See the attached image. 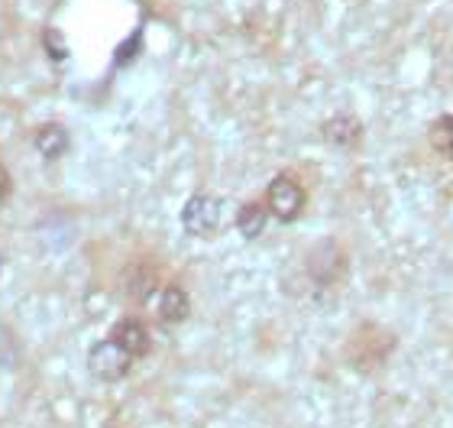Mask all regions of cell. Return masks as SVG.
I'll return each instance as SVG.
<instances>
[{
    "label": "cell",
    "instance_id": "cell-1",
    "mask_svg": "<svg viewBox=\"0 0 453 428\" xmlns=\"http://www.w3.org/2000/svg\"><path fill=\"white\" fill-rule=\"evenodd\" d=\"M220 228H224V201L218 195H191L181 208V230L188 237L211 240L218 237Z\"/></svg>",
    "mask_w": 453,
    "mask_h": 428
},
{
    "label": "cell",
    "instance_id": "cell-2",
    "mask_svg": "<svg viewBox=\"0 0 453 428\" xmlns=\"http://www.w3.org/2000/svg\"><path fill=\"white\" fill-rule=\"evenodd\" d=\"M265 205H269V214L279 224H295L302 218L304 205H308V191L292 172H279V175H273L269 189H265Z\"/></svg>",
    "mask_w": 453,
    "mask_h": 428
},
{
    "label": "cell",
    "instance_id": "cell-3",
    "mask_svg": "<svg viewBox=\"0 0 453 428\" xmlns=\"http://www.w3.org/2000/svg\"><path fill=\"white\" fill-rule=\"evenodd\" d=\"M133 363H136V357H130V354L123 351L120 344H113L111 338L91 344V351H88V370L101 383L127 380L133 370Z\"/></svg>",
    "mask_w": 453,
    "mask_h": 428
},
{
    "label": "cell",
    "instance_id": "cell-4",
    "mask_svg": "<svg viewBox=\"0 0 453 428\" xmlns=\"http://www.w3.org/2000/svg\"><path fill=\"white\" fill-rule=\"evenodd\" d=\"M304 269L318 289H327V285L340 283L343 273H347V253L340 250L337 240H321L318 247L308 250V260H304Z\"/></svg>",
    "mask_w": 453,
    "mask_h": 428
},
{
    "label": "cell",
    "instance_id": "cell-5",
    "mask_svg": "<svg viewBox=\"0 0 453 428\" xmlns=\"http://www.w3.org/2000/svg\"><path fill=\"white\" fill-rule=\"evenodd\" d=\"M107 338H111L113 344H120L123 351L130 354V357H136V361H142V357L152 351V331L146 328L142 318H133V315L113 324Z\"/></svg>",
    "mask_w": 453,
    "mask_h": 428
},
{
    "label": "cell",
    "instance_id": "cell-6",
    "mask_svg": "<svg viewBox=\"0 0 453 428\" xmlns=\"http://www.w3.org/2000/svg\"><path fill=\"white\" fill-rule=\"evenodd\" d=\"M321 134L337 150H357L359 143H363V121L353 111H337V114L324 121Z\"/></svg>",
    "mask_w": 453,
    "mask_h": 428
},
{
    "label": "cell",
    "instance_id": "cell-7",
    "mask_svg": "<svg viewBox=\"0 0 453 428\" xmlns=\"http://www.w3.org/2000/svg\"><path fill=\"white\" fill-rule=\"evenodd\" d=\"M156 312H159V322L162 324L188 322V315H191V295H188V289H181L179 283L162 285L159 299H156Z\"/></svg>",
    "mask_w": 453,
    "mask_h": 428
},
{
    "label": "cell",
    "instance_id": "cell-8",
    "mask_svg": "<svg viewBox=\"0 0 453 428\" xmlns=\"http://www.w3.org/2000/svg\"><path fill=\"white\" fill-rule=\"evenodd\" d=\"M33 146H36V152L46 162H56L68 152L72 136H68V130L62 124H42L36 134H33Z\"/></svg>",
    "mask_w": 453,
    "mask_h": 428
},
{
    "label": "cell",
    "instance_id": "cell-9",
    "mask_svg": "<svg viewBox=\"0 0 453 428\" xmlns=\"http://www.w3.org/2000/svg\"><path fill=\"white\" fill-rule=\"evenodd\" d=\"M265 224H269V205L265 201H246V205H240V211H236V230H240V237L246 240L263 237Z\"/></svg>",
    "mask_w": 453,
    "mask_h": 428
},
{
    "label": "cell",
    "instance_id": "cell-10",
    "mask_svg": "<svg viewBox=\"0 0 453 428\" xmlns=\"http://www.w3.org/2000/svg\"><path fill=\"white\" fill-rule=\"evenodd\" d=\"M427 146L444 162H453V114H441L427 127Z\"/></svg>",
    "mask_w": 453,
    "mask_h": 428
},
{
    "label": "cell",
    "instance_id": "cell-11",
    "mask_svg": "<svg viewBox=\"0 0 453 428\" xmlns=\"http://www.w3.org/2000/svg\"><path fill=\"white\" fill-rule=\"evenodd\" d=\"M7 195H10V172L0 166V201L7 198Z\"/></svg>",
    "mask_w": 453,
    "mask_h": 428
},
{
    "label": "cell",
    "instance_id": "cell-12",
    "mask_svg": "<svg viewBox=\"0 0 453 428\" xmlns=\"http://www.w3.org/2000/svg\"><path fill=\"white\" fill-rule=\"evenodd\" d=\"M0 269H4V253H0Z\"/></svg>",
    "mask_w": 453,
    "mask_h": 428
}]
</instances>
